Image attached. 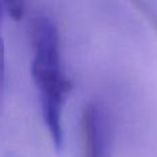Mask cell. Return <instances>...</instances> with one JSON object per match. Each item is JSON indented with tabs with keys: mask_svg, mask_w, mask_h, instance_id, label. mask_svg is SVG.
Masks as SVG:
<instances>
[{
	"mask_svg": "<svg viewBox=\"0 0 157 157\" xmlns=\"http://www.w3.org/2000/svg\"><path fill=\"white\" fill-rule=\"evenodd\" d=\"M2 8L3 4L0 2V97L4 90V81H6V52H4V40L2 36Z\"/></svg>",
	"mask_w": 157,
	"mask_h": 157,
	"instance_id": "obj_4",
	"label": "cell"
},
{
	"mask_svg": "<svg viewBox=\"0 0 157 157\" xmlns=\"http://www.w3.org/2000/svg\"><path fill=\"white\" fill-rule=\"evenodd\" d=\"M99 109L90 105L83 113V132L86 157H106L105 127H102Z\"/></svg>",
	"mask_w": 157,
	"mask_h": 157,
	"instance_id": "obj_2",
	"label": "cell"
},
{
	"mask_svg": "<svg viewBox=\"0 0 157 157\" xmlns=\"http://www.w3.org/2000/svg\"><path fill=\"white\" fill-rule=\"evenodd\" d=\"M33 58L30 73L37 87L41 113L55 149L63 145L62 114L72 83L61 62L59 33L55 24L46 15L35 18L32 24Z\"/></svg>",
	"mask_w": 157,
	"mask_h": 157,
	"instance_id": "obj_1",
	"label": "cell"
},
{
	"mask_svg": "<svg viewBox=\"0 0 157 157\" xmlns=\"http://www.w3.org/2000/svg\"><path fill=\"white\" fill-rule=\"evenodd\" d=\"M3 8L8 13V15L14 19H21L24 15V0H0Z\"/></svg>",
	"mask_w": 157,
	"mask_h": 157,
	"instance_id": "obj_3",
	"label": "cell"
}]
</instances>
